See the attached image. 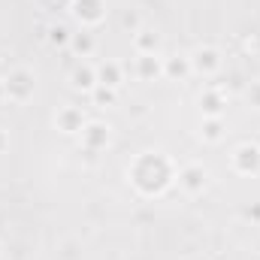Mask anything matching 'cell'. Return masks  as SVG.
Listing matches in <instances>:
<instances>
[{
	"mask_svg": "<svg viewBox=\"0 0 260 260\" xmlns=\"http://www.w3.org/2000/svg\"><path fill=\"white\" fill-rule=\"evenodd\" d=\"M121 27H124V30H130V34L142 30V18H139V12H136V9H127V12L121 15Z\"/></svg>",
	"mask_w": 260,
	"mask_h": 260,
	"instance_id": "cell-19",
	"label": "cell"
},
{
	"mask_svg": "<svg viewBox=\"0 0 260 260\" xmlns=\"http://www.w3.org/2000/svg\"><path fill=\"white\" fill-rule=\"evenodd\" d=\"M245 218L254 221V224H260V203H251V206L245 209Z\"/></svg>",
	"mask_w": 260,
	"mask_h": 260,
	"instance_id": "cell-22",
	"label": "cell"
},
{
	"mask_svg": "<svg viewBox=\"0 0 260 260\" xmlns=\"http://www.w3.org/2000/svg\"><path fill=\"white\" fill-rule=\"evenodd\" d=\"M94 49H97V40H94V34L91 30H79V34H73V40H70V52L79 58V61H88L91 55H94Z\"/></svg>",
	"mask_w": 260,
	"mask_h": 260,
	"instance_id": "cell-15",
	"label": "cell"
},
{
	"mask_svg": "<svg viewBox=\"0 0 260 260\" xmlns=\"http://www.w3.org/2000/svg\"><path fill=\"white\" fill-rule=\"evenodd\" d=\"M109 139H112V127H109V124H103V121H91V118H88L85 130L79 133V142H82V148H85L88 154L103 151V148L109 145Z\"/></svg>",
	"mask_w": 260,
	"mask_h": 260,
	"instance_id": "cell-7",
	"label": "cell"
},
{
	"mask_svg": "<svg viewBox=\"0 0 260 260\" xmlns=\"http://www.w3.org/2000/svg\"><path fill=\"white\" fill-rule=\"evenodd\" d=\"M176 185L185 191L188 197H197L206 191L209 185V167L200 164V160H185L176 167Z\"/></svg>",
	"mask_w": 260,
	"mask_h": 260,
	"instance_id": "cell-3",
	"label": "cell"
},
{
	"mask_svg": "<svg viewBox=\"0 0 260 260\" xmlns=\"http://www.w3.org/2000/svg\"><path fill=\"white\" fill-rule=\"evenodd\" d=\"M133 76L139 82H157V79H164V55H136Z\"/></svg>",
	"mask_w": 260,
	"mask_h": 260,
	"instance_id": "cell-10",
	"label": "cell"
},
{
	"mask_svg": "<svg viewBox=\"0 0 260 260\" xmlns=\"http://www.w3.org/2000/svg\"><path fill=\"white\" fill-rule=\"evenodd\" d=\"M188 58H191V73H194V76H203V79H215V76L221 73V67H224L221 49H215V46H209V43H206V46H197Z\"/></svg>",
	"mask_w": 260,
	"mask_h": 260,
	"instance_id": "cell-4",
	"label": "cell"
},
{
	"mask_svg": "<svg viewBox=\"0 0 260 260\" xmlns=\"http://www.w3.org/2000/svg\"><path fill=\"white\" fill-rule=\"evenodd\" d=\"M176 167L167 151H139L127 167V182L139 197H164L176 185Z\"/></svg>",
	"mask_w": 260,
	"mask_h": 260,
	"instance_id": "cell-1",
	"label": "cell"
},
{
	"mask_svg": "<svg viewBox=\"0 0 260 260\" xmlns=\"http://www.w3.org/2000/svg\"><path fill=\"white\" fill-rule=\"evenodd\" d=\"M0 85H3V97L9 103H15V106H24L37 94V76H34L30 67H12L0 79Z\"/></svg>",
	"mask_w": 260,
	"mask_h": 260,
	"instance_id": "cell-2",
	"label": "cell"
},
{
	"mask_svg": "<svg viewBox=\"0 0 260 260\" xmlns=\"http://www.w3.org/2000/svg\"><path fill=\"white\" fill-rule=\"evenodd\" d=\"M70 85H73V91L91 94L97 88V67L91 64V61H79L70 70Z\"/></svg>",
	"mask_w": 260,
	"mask_h": 260,
	"instance_id": "cell-11",
	"label": "cell"
},
{
	"mask_svg": "<svg viewBox=\"0 0 260 260\" xmlns=\"http://www.w3.org/2000/svg\"><path fill=\"white\" fill-rule=\"evenodd\" d=\"M94 67H97V85L121 91V85H124V64H118V61H100V64H94Z\"/></svg>",
	"mask_w": 260,
	"mask_h": 260,
	"instance_id": "cell-12",
	"label": "cell"
},
{
	"mask_svg": "<svg viewBox=\"0 0 260 260\" xmlns=\"http://www.w3.org/2000/svg\"><path fill=\"white\" fill-rule=\"evenodd\" d=\"M224 109H227V94L221 85H206L203 94H200V112L203 118H224Z\"/></svg>",
	"mask_w": 260,
	"mask_h": 260,
	"instance_id": "cell-9",
	"label": "cell"
},
{
	"mask_svg": "<svg viewBox=\"0 0 260 260\" xmlns=\"http://www.w3.org/2000/svg\"><path fill=\"white\" fill-rule=\"evenodd\" d=\"M106 0H70V15L85 27V30H91V27H97V24H103V18H106Z\"/></svg>",
	"mask_w": 260,
	"mask_h": 260,
	"instance_id": "cell-6",
	"label": "cell"
},
{
	"mask_svg": "<svg viewBox=\"0 0 260 260\" xmlns=\"http://www.w3.org/2000/svg\"><path fill=\"white\" fill-rule=\"evenodd\" d=\"M188 76H194L188 55H167V58H164V79H170V82H185Z\"/></svg>",
	"mask_w": 260,
	"mask_h": 260,
	"instance_id": "cell-14",
	"label": "cell"
},
{
	"mask_svg": "<svg viewBox=\"0 0 260 260\" xmlns=\"http://www.w3.org/2000/svg\"><path fill=\"white\" fill-rule=\"evenodd\" d=\"M91 100L106 109V106H115V103H118V91H115V88H106V85H97V88L91 91Z\"/></svg>",
	"mask_w": 260,
	"mask_h": 260,
	"instance_id": "cell-18",
	"label": "cell"
},
{
	"mask_svg": "<svg viewBox=\"0 0 260 260\" xmlns=\"http://www.w3.org/2000/svg\"><path fill=\"white\" fill-rule=\"evenodd\" d=\"M46 40H49V46H55V49H70L73 34H70V27H67V24H52V27H49V34H46Z\"/></svg>",
	"mask_w": 260,
	"mask_h": 260,
	"instance_id": "cell-17",
	"label": "cell"
},
{
	"mask_svg": "<svg viewBox=\"0 0 260 260\" xmlns=\"http://www.w3.org/2000/svg\"><path fill=\"white\" fill-rule=\"evenodd\" d=\"M245 100H248V106L260 109V79H254V82L245 88Z\"/></svg>",
	"mask_w": 260,
	"mask_h": 260,
	"instance_id": "cell-20",
	"label": "cell"
},
{
	"mask_svg": "<svg viewBox=\"0 0 260 260\" xmlns=\"http://www.w3.org/2000/svg\"><path fill=\"white\" fill-rule=\"evenodd\" d=\"M230 170L236 176H260V145L257 142H239L230 151Z\"/></svg>",
	"mask_w": 260,
	"mask_h": 260,
	"instance_id": "cell-5",
	"label": "cell"
},
{
	"mask_svg": "<svg viewBox=\"0 0 260 260\" xmlns=\"http://www.w3.org/2000/svg\"><path fill=\"white\" fill-rule=\"evenodd\" d=\"M55 127L61 130V133H67V136H79L82 130H85V124H88V115H85V109L82 106H61L58 112H55Z\"/></svg>",
	"mask_w": 260,
	"mask_h": 260,
	"instance_id": "cell-8",
	"label": "cell"
},
{
	"mask_svg": "<svg viewBox=\"0 0 260 260\" xmlns=\"http://www.w3.org/2000/svg\"><path fill=\"white\" fill-rule=\"evenodd\" d=\"M245 49H248L254 58H260V34H251V37L245 40Z\"/></svg>",
	"mask_w": 260,
	"mask_h": 260,
	"instance_id": "cell-21",
	"label": "cell"
},
{
	"mask_svg": "<svg viewBox=\"0 0 260 260\" xmlns=\"http://www.w3.org/2000/svg\"><path fill=\"white\" fill-rule=\"evenodd\" d=\"M224 133H227L224 118H203V124H200V139H203V142L218 145V142L224 139Z\"/></svg>",
	"mask_w": 260,
	"mask_h": 260,
	"instance_id": "cell-16",
	"label": "cell"
},
{
	"mask_svg": "<svg viewBox=\"0 0 260 260\" xmlns=\"http://www.w3.org/2000/svg\"><path fill=\"white\" fill-rule=\"evenodd\" d=\"M6 148H9V133H6V130L0 127V154H3Z\"/></svg>",
	"mask_w": 260,
	"mask_h": 260,
	"instance_id": "cell-23",
	"label": "cell"
},
{
	"mask_svg": "<svg viewBox=\"0 0 260 260\" xmlns=\"http://www.w3.org/2000/svg\"><path fill=\"white\" fill-rule=\"evenodd\" d=\"M0 254H3V245H0Z\"/></svg>",
	"mask_w": 260,
	"mask_h": 260,
	"instance_id": "cell-24",
	"label": "cell"
},
{
	"mask_svg": "<svg viewBox=\"0 0 260 260\" xmlns=\"http://www.w3.org/2000/svg\"><path fill=\"white\" fill-rule=\"evenodd\" d=\"M160 46H164V37L151 27H142L133 34V52L136 55H160Z\"/></svg>",
	"mask_w": 260,
	"mask_h": 260,
	"instance_id": "cell-13",
	"label": "cell"
}]
</instances>
